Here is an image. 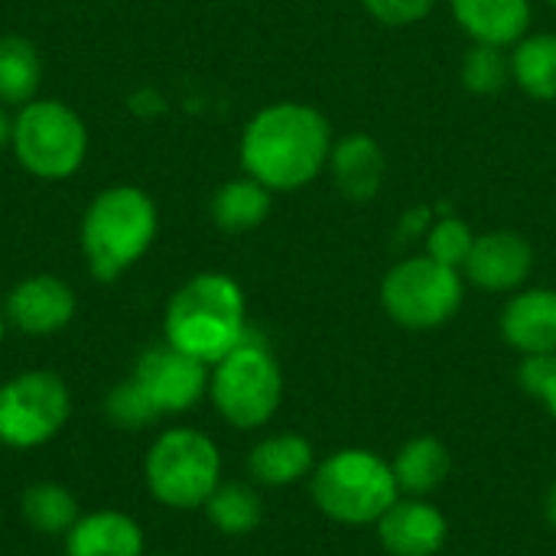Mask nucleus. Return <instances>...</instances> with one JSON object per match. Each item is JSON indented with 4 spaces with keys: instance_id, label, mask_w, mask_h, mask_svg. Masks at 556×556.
<instances>
[{
    "instance_id": "f257e3e1",
    "label": "nucleus",
    "mask_w": 556,
    "mask_h": 556,
    "mask_svg": "<svg viewBox=\"0 0 556 556\" xmlns=\"http://www.w3.org/2000/svg\"><path fill=\"white\" fill-rule=\"evenodd\" d=\"M332 153V127L313 104L277 101L261 108L241 134V166L270 192L306 189Z\"/></svg>"
},
{
    "instance_id": "f03ea898",
    "label": "nucleus",
    "mask_w": 556,
    "mask_h": 556,
    "mask_svg": "<svg viewBox=\"0 0 556 556\" xmlns=\"http://www.w3.org/2000/svg\"><path fill=\"white\" fill-rule=\"evenodd\" d=\"M248 339V300L228 274H195L166 303L163 342L205 362H222Z\"/></svg>"
},
{
    "instance_id": "7ed1b4c3",
    "label": "nucleus",
    "mask_w": 556,
    "mask_h": 556,
    "mask_svg": "<svg viewBox=\"0 0 556 556\" xmlns=\"http://www.w3.org/2000/svg\"><path fill=\"white\" fill-rule=\"evenodd\" d=\"M156 231V202L143 189L127 182L101 189L81 215V254L88 274L101 283H114L153 248Z\"/></svg>"
},
{
    "instance_id": "20e7f679",
    "label": "nucleus",
    "mask_w": 556,
    "mask_h": 556,
    "mask_svg": "<svg viewBox=\"0 0 556 556\" xmlns=\"http://www.w3.org/2000/svg\"><path fill=\"white\" fill-rule=\"evenodd\" d=\"M309 498L316 511L336 525L375 528L378 518L401 498V489L391 472V459L349 446L316 463L309 476Z\"/></svg>"
},
{
    "instance_id": "39448f33",
    "label": "nucleus",
    "mask_w": 556,
    "mask_h": 556,
    "mask_svg": "<svg viewBox=\"0 0 556 556\" xmlns=\"http://www.w3.org/2000/svg\"><path fill=\"white\" fill-rule=\"evenodd\" d=\"M143 482L163 508L202 511L222 485V453L208 433L195 427H169L143 456Z\"/></svg>"
},
{
    "instance_id": "423d86ee",
    "label": "nucleus",
    "mask_w": 556,
    "mask_h": 556,
    "mask_svg": "<svg viewBox=\"0 0 556 556\" xmlns=\"http://www.w3.org/2000/svg\"><path fill=\"white\" fill-rule=\"evenodd\" d=\"M208 401L235 430L267 427L283 401V371L267 342L248 332L238 349L215 362L208 368Z\"/></svg>"
},
{
    "instance_id": "0eeeda50",
    "label": "nucleus",
    "mask_w": 556,
    "mask_h": 556,
    "mask_svg": "<svg viewBox=\"0 0 556 556\" xmlns=\"http://www.w3.org/2000/svg\"><path fill=\"white\" fill-rule=\"evenodd\" d=\"M10 150L29 176L68 179L88 156V127L59 98H33L13 117Z\"/></svg>"
},
{
    "instance_id": "6e6552de",
    "label": "nucleus",
    "mask_w": 556,
    "mask_h": 556,
    "mask_svg": "<svg viewBox=\"0 0 556 556\" xmlns=\"http://www.w3.org/2000/svg\"><path fill=\"white\" fill-rule=\"evenodd\" d=\"M466 296L463 270H453L430 254L394 264L381 280V306L388 319L410 332H430L446 326Z\"/></svg>"
},
{
    "instance_id": "1a4fd4ad",
    "label": "nucleus",
    "mask_w": 556,
    "mask_h": 556,
    "mask_svg": "<svg viewBox=\"0 0 556 556\" xmlns=\"http://www.w3.org/2000/svg\"><path fill=\"white\" fill-rule=\"evenodd\" d=\"M72 417L68 384L46 368L20 371L0 384V443L7 450H39L62 433Z\"/></svg>"
},
{
    "instance_id": "9d476101",
    "label": "nucleus",
    "mask_w": 556,
    "mask_h": 556,
    "mask_svg": "<svg viewBox=\"0 0 556 556\" xmlns=\"http://www.w3.org/2000/svg\"><path fill=\"white\" fill-rule=\"evenodd\" d=\"M130 378L147 394L160 420L189 414L202 397H208V365L173 349L169 342L143 349Z\"/></svg>"
},
{
    "instance_id": "9b49d317",
    "label": "nucleus",
    "mask_w": 556,
    "mask_h": 556,
    "mask_svg": "<svg viewBox=\"0 0 556 556\" xmlns=\"http://www.w3.org/2000/svg\"><path fill=\"white\" fill-rule=\"evenodd\" d=\"M75 309H78L75 290L55 274H33L13 283V290L3 300L7 326L36 339L62 332L75 319Z\"/></svg>"
},
{
    "instance_id": "f8f14e48",
    "label": "nucleus",
    "mask_w": 556,
    "mask_h": 556,
    "mask_svg": "<svg viewBox=\"0 0 556 556\" xmlns=\"http://www.w3.org/2000/svg\"><path fill=\"white\" fill-rule=\"evenodd\" d=\"M534 274V248L518 231L476 235L463 277L485 293H518Z\"/></svg>"
},
{
    "instance_id": "ddd939ff",
    "label": "nucleus",
    "mask_w": 556,
    "mask_h": 556,
    "mask_svg": "<svg viewBox=\"0 0 556 556\" xmlns=\"http://www.w3.org/2000/svg\"><path fill=\"white\" fill-rule=\"evenodd\" d=\"M388 556H437L450 541V521L430 498L401 495L375 525Z\"/></svg>"
},
{
    "instance_id": "4468645a",
    "label": "nucleus",
    "mask_w": 556,
    "mask_h": 556,
    "mask_svg": "<svg viewBox=\"0 0 556 556\" xmlns=\"http://www.w3.org/2000/svg\"><path fill=\"white\" fill-rule=\"evenodd\" d=\"M502 339L525 355H556V290L521 287L498 316Z\"/></svg>"
},
{
    "instance_id": "2eb2a0df",
    "label": "nucleus",
    "mask_w": 556,
    "mask_h": 556,
    "mask_svg": "<svg viewBox=\"0 0 556 556\" xmlns=\"http://www.w3.org/2000/svg\"><path fill=\"white\" fill-rule=\"evenodd\" d=\"M65 556H147V538L143 528L117 511H81V518L72 525V531L62 538Z\"/></svg>"
},
{
    "instance_id": "dca6fc26",
    "label": "nucleus",
    "mask_w": 556,
    "mask_h": 556,
    "mask_svg": "<svg viewBox=\"0 0 556 556\" xmlns=\"http://www.w3.org/2000/svg\"><path fill=\"white\" fill-rule=\"evenodd\" d=\"M329 169L336 189L349 202H371L388 179V156L381 143L368 134H349L339 143H332Z\"/></svg>"
},
{
    "instance_id": "f3484780",
    "label": "nucleus",
    "mask_w": 556,
    "mask_h": 556,
    "mask_svg": "<svg viewBox=\"0 0 556 556\" xmlns=\"http://www.w3.org/2000/svg\"><path fill=\"white\" fill-rule=\"evenodd\" d=\"M316 469V450L303 433H270L248 453V476L261 489H290L309 479Z\"/></svg>"
},
{
    "instance_id": "a211bd4d",
    "label": "nucleus",
    "mask_w": 556,
    "mask_h": 556,
    "mask_svg": "<svg viewBox=\"0 0 556 556\" xmlns=\"http://www.w3.org/2000/svg\"><path fill=\"white\" fill-rule=\"evenodd\" d=\"M453 16L472 42L505 49L528 36L531 0H453Z\"/></svg>"
},
{
    "instance_id": "6ab92c4d",
    "label": "nucleus",
    "mask_w": 556,
    "mask_h": 556,
    "mask_svg": "<svg viewBox=\"0 0 556 556\" xmlns=\"http://www.w3.org/2000/svg\"><path fill=\"white\" fill-rule=\"evenodd\" d=\"M391 472L397 479L401 495L430 498L453 472V453L437 437H410L391 459Z\"/></svg>"
},
{
    "instance_id": "aec40b11",
    "label": "nucleus",
    "mask_w": 556,
    "mask_h": 556,
    "mask_svg": "<svg viewBox=\"0 0 556 556\" xmlns=\"http://www.w3.org/2000/svg\"><path fill=\"white\" fill-rule=\"evenodd\" d=\"M270 205H274V192L244 173L238 179H228L212 195L208 215L215 228H222L225 235H244L264 225V218L270 215Z\"/></svg>"
},
{
    "instance_id": "412c9836",
    "label": "nucleus",
    "mask_w": 556,
    "mask_h": 556,
    "mask_svg": "<svg viewBox=\"0 0 556 556\" xmlns=\"http://www.w3.org/2000/svg\"><path fill=\"white\" fill-rule=\"evenodd\" d=\"M511 81L534 101L556 104V33H531L515 42Z\"/></svg>"
},
{
    "instance_id": "4be33fe9",
    "label": "nucleus",
    "mask_w": 556,
    "mask_h": 556,
    "mask_svg": "<svg viewBox=\"0 0 556 556\" xmlns=\"http://www.w3.org/2000/svg\"><path fill=\"white\" fill-rule=\"evenodd\" d=\"M202 511H205L208 525L225 538H248L264 521V502H261L257 489L244 485V482H225V479L212 492V498L205 502Z\"/></svg>"
},
{
    "instance_id": "5701e85b",
    "label": "nucleus",
    "mask_w": 556,
    "mask_h": 556,
    "mask_svg": "<svg viewBox=\"0 0 556 556\" xmlns=\"http://www.w3.org/2000/svg\"><path fill=\"white\" fill-rule=\"evenodd\" d=\"M20 515L36 534L65 538L72 525L81 518V505L59 482H33L20 498Z\"/></svg>"
},
{
    "instance_id": "b1692460",
    "label": "nucleus",
    "mask_w": 556,
    "mask_h": 556,
    "mask_svg": "<svg viewBox=\"0 0 556 556\" xmlns=\"http://www.w3.org/2000/svg\"><path fill=\"white\" fill-rule=\"evenodd\" d=\"M42 78L39 52L23 36L0 39V104H29Z\"/></svg>"
},
{
    "instance_id": "393cba45",
    "label": "nucleus",
    "mask_w": 556,
    "mask_h": 556,
    "mask_svg": "<svg viewBox=\"0 0 556 556\" xmlns=\"http://www.w3.org/2000/svg\"><path fill=\"white\" fill-rule=\"evenodd\" d=\"M459 78L472 94H498L511 81V55H505L502 46L472 42V49L463 55Z\"/></svg>"
},
{
    "instance_id": "a878e982",
    "label": "nucleus",
    "mask_w": 556,
    "mask_h": 556,
    "mask_svg": "<svg viewBox=\"0 0 556 556\" xmlns=\"http://www.w3.org/2000/svg\"><path fill=\"white\" fill-rule=\"evenodd\" d=\"M476 244V231L463 218H443L427 235V254L453 270H463Z\"/></svg>"
},
{
    "instance_id": "bb28decb",
    "label": "nucleus",
    "mask_w": 556,
    "mask_h": 556,
    "mask_svg": "<svg viewBox=\"0 0 556 556\" xmlns=\"http://www.w3.org/2000/svg\"><path fill=\"white\" fill-rule=\"evenodd\" d=\"M104 414L111 424H117L124 430H143L160 420V414L153 410L147 394L134 384V378H124L121 384L111 388V394L104 401Z\"/></svg>"
},
{
    "instance_id": "cd10ccee",
    "label": "nucleus",
    "mask_w": 556,
    "mask_h": 556,
    "mask_svg": "<svg viewBox=\"0 0 556 556\" xmlns=\"http://www.w3.org/2000/svg\"><path fill=\"white\" fill-rule=\"evenodd\" d=\"M518 384L556 420V355H525L518 365Z\"/></svg>"
},
{
    "instance_id": "c85d7f7f",
    "label": "nucleus",
    "mask_w": 556,
    "mask_h": 556,
    "mask_svg": "<svg viewBox=\"0 0 556 556\" xmlns=\"http://www.w3.org/2000/svg\"><path fill=\"white\" fill-rule=\"evenodd\" d=\"M437 0H362V7L384 26H410L420 23Z\"/></svg>"
},
{
    "instance_id": "c756f323",
    "label": "nucleus",
    "mask_w": 556,
    "mask_h": 556,
    "mask_svg": "<svg viewBox=\"0 0 556 556\" xmlns=\"http://www.w3.org/2000/svg\"><path fill=\"white\" fill-rule=\"evenodd\" d=\"M544 515H547V521L556 528V479L554 485H551V492H547V498H544Z\"/></svg>"
},
{
    "instance_id": "7c9ffc66",
    "label": "nucleus",
    "mask_w": 556,
    "mask_h": 556,
    "mask_svg": "<svg viewBox=\"0 0 556 556\" xmlns=\"http://www.w3.org/2000/svg\"><path fill=\"white\" fill-rule=\"evenodd\" d=\"M10 134H13V121L7 117V111L0 108V147L10 143Z\"/></svg>"
},
{
    "instance_id": "2f4dec72",
    "label": "nucleus",
    "mask_w": 556,
    "mask_h": 556,
    "mask_svg": "<svg viewBox=\"0 0 556 556\" xmlns=\"http://www.w3.org/2000/svg\"><path fill=\"white\" fill-rule=\"evenodd\" d=\"M3 332H7V316H3V306H0V342H3Z\"/></svg>"
},
{
    "instance_id": "473e14b6",
    "label": "nucleus",
    "mask_w": 556,
    "mask_h": 556,
    "mask_svg": "<svg viewBox=\"0 0 556 556\" xmlns=\"http://www.w3.org/2000/svg\"><path fill=\"white\" fill-rule=\"evenodd\" d=\"M147 556H176V554H147Z\"/></svg>"
},
{
    "instance_id": "72a5a7b5",
    "label": "nucleus",
    "mask_w": 556,
    "mask_h": 556,
    "mask_svg": "<svg viewBox=\"0 0 556 556\" xmlns=\"http://www.w3.org/2000/svg\"><path fill=\"white\" fill-rule=\"evenodd\" d=\"M551 3H554V7H556V0H551Z\"/></svg>"
}]
</instances>
